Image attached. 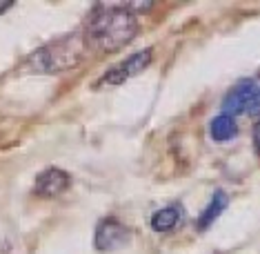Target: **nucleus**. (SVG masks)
I'll return each mask as SVG.
<instances>
[{"instance_id":"7ed1b4c3","label":"nucleus","mask_w":260,"mask_h":254,"mask_svg":"<svg viewBox=\"0 0 260 254\" xmlns=\"http://www.w3.org/2000/svg\"><path fill=\"white\" fill-rule=\"evenodd\" d=\"M222 114L227 116H258L260 114V85L256 80L247 78L234 85V90L222 100Z\"/></svg>"},{"instance_id":"f257e3e1","label":"nucleus","mask_w":260,"mask_h":254,"mask_svg":"<svg viewBox=\"0 0 260 254\" xmlns=\"http://www.w3.org/2000/svg\"><path fill=\"white\" fill-rule=\"evenodd\" d=\"M138 29V16L132 14L127 7L98 5L87 18L82 36H85V43L89 49L111 54V51L132 43Z\"/></svg>"},{"instance_id":"20e7f679","label":"nucleus","mask_w":260,"mask_h":254,"mask_svg":"<svg viewBox=\"0 0 260 254\" xmlns=\"http://www.w3.org/2000/svg\"><path fill=\"white\" fill-rule=\"evenodd\" d=\"M132 232L125 223H120L114 216H107L98 223L96 234H93V245L98 252H116L129 245Z\"/></svg>"},{"instance_id":"9d476101","label":"nucleus","mask_w":260,"mask_h":254,"mask_svg":"<svg viewBox=\"0 0 260 254\" xmlns=\"http://www.w3.org/2000/svg\"><path fill=\"white\" fill-rule=\"evenodd\" d=\"M253 145H256V152L260 156V121L253 125Z\"/></svg>"},{"instance_id":"39448f33","label":"nucleus","mask_w":260,"mask_h":254,"mask_svg":"<svg viewBox=\"0 0 260 254\" xmlns=\"http://www.w3.org/2000/svg\"><path fill=\"white\" fill-rule=\"evenodd\" d=\"M151 47H147V49H140L138 54L129 56L127 61H122L120 65H116V67H111L107 74L100 78V85H120V82H125L129 78H134V76H138L140 72H145L147 65L151 63Z\"/></svg>"},{"instance_id":"f03ea898","label":"nucleus","mask_w":260,"mask_h":254,"mask_svg":"<svg viewBox=\"0 0 260 254\" xmlns=\"http://www.w3.org/2000/svg\"><path fill=\"white\" fill-rule=\"evenodd\" d=\"M87 43L82 34H69L58 40H51L49 45L40 49L29 58V67L36 74H62L69 69L78 67L87 56Z\"/></svg>"},{"instance_id":"9b49d317","label":"nucleus","mask_w":260,"mask_h":254,"mask_svg":"<svg viewBox=\"0 0 260 254\" xmlns=\"http://www.w3.org/2000/svg\"><path fill=\"white\" fill-rule=\"evenodd\" d=\"M11 5L14 3H0V14H5L7 9H11Z\"/></svg>"},{"instance_id":"423d86ee","label":"nucleus","mask_w":260,"mask_h":254,"mask_svg":"<svg viewBox=\"0 0 260 254\" xmlns=\"http://www.w3.org/2000/svg\"><path fill=\"white\" fill-rule=\"evenodd\" d=\"M72 185V176L58 167H47L36 176V185H34V192L43 199H56L64 194Z\"/></svg>"},{"instance_id":"6e6552de","label":"nucleus","mask_w":260,"mask_h":254,"mask_svg":"<svg viewBox=\"0 0 260 254\" xmlns=\"http://www.w3.org/2000/svg\"><path fill=\"white\" fill-rule=\"evenodd\" d=\"M209 134H211V138H214L216 143H227V140L236 138V134H238V125H236V121L232 116L218 114V116L211 118V123H209Z\"/></svg>"},{"instance_id":"0eeeda50","label":"nucleus","mask_w":260,"mask_h":254,"mask_svg":"<svg viewBox=\"0 0 260 254\" xmlns=\"http://www.w3.org/2000/svg\"><path fill=\"white\" fill-rule=\"evenodd\" d=\"M227 205H229L227 192L216 190L214 196H211V201H209V205H207V208L203 210V214L198 216V230H207V228H209L211 223H214L216 218L220 216L224 210H227Z\"/></svg>"},{"instance_id":"1a4fd4ad","label":"nucleus","mask_w":260,"mask_h":254,"mask_svg":"<svg viewBox=\"0 0 260 254\" xmlns=\"http://www.w3.org/2000/svg\"><path fill=\"white\" fill-rule=\"evenodd\" d=\"M180 218H182V208H178V205H167V208L158 210L156 214L151 216V230L165 234L178 225Z\"/></svg>"}]
</instances>
